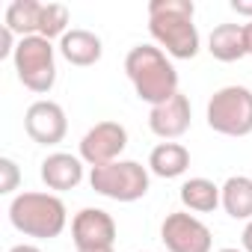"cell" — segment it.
Masks as SVG:
<instances>
[{
  "label": "cell",
  "instance_id": "obj_1",
  "mask_svg": "<svg viewBox=\"0 0 252 252\" xmlns=\"http://www.w3.org/2000/svg\"><path fill=\"white\" fill-rule=\"evenodd\" d=\"M193 18V0H152L149 3V33L155 45L172 60H193L199 54L202 39Z\"/></svg>",
  "mask_w": 252,
  "mask_h": 252
},
{
  "label": "cell",
  "instance_id": "obj_2",
  "mask_svg": "<svg viewBox=\"0 0 252 252\" xmlns=\"http://www.w3.org/2000/svg\"><path fill=\"white\" fill-rule=\"evenodd\" d=\"M125 74H128L137 98L152 107L181 92L172 57H166L158 45H134L125 57Z\"/></svg>",
  "mask_w": 252,
  "mask_h": 252
},
{
  "label": "cell",
  "instance_id": "obj_3",
  "mask_svg": "<svg viewBox=\"0 0 252 252\" xmlns=\"http://www.w3.org/2000/svg\"><path fill=\"white\" fill-rule=\"evenodd\" d=\"M9 222L24 237L51 240V237H60L65 231L68 211L57 193L24 190V193L12 196V202H9Z\"/></svg>",
  "mask_w": 252,
  "mask_h": 252
},
{
  "label": "cell",
  "instance_id": "obj_4",
  "mask_svg": "<svg viewBox=\"0 0 252 252\" xmlns=\"http://www.w3.org/2000/svg\"><path fill=\"white\" fill-rule=\"evenodd\" d=\"M12 65L24 89L48 95L57 83V48L45 36H24L12 54Z\"/></svg>",
  "mask_w": 252,
  "mask_h": 252
},
{
  "label": "cell",
  "instance_id": "obj_5",
  "mask_svg": "<svg viewBox=\"0 0 252 252\" xmlns=\"http://www.w3.org/2000/svg\"><path fill=\"white\" fill-rule=\"evenodd\" d=\"M89 187L104 199L128 205V202H140L149 193L152 175H149V166L137 160H116V163L89 169Z\"/></svg>",
  "mask_w": 252,
  "mask_h": 252
},
{
  "label": "cell",
  "instance_id": "obj_6",
  "mask_svg": "<svg viewBox=\"0 0 252 252\" xmlns=\"http://www.w3.org/2000/svg\"><path fill=\"white\" fill-rule=\"evenodd\" d=\"M208 128L222 137H249L252 134V89L249 86H222L211 95L205 107Z\"/></svg>",
  "mask_w": 252,
  "mask_h": 252
},
{
  "label": "cell",
  "instance_id": "obj_7",
  "mask_svg": "<svg viewBox=\"0 0 252 252\" xmlns=\"http://www.w3.org/2000/svg\"><path fill=\"white\" fill-rule=\"evenodd\" d=\"M128 149V128L122 122H98L83 134L80 140V160L95 169L122 160V152Z\"/></svg>",
  "mask_w": 252,
  "mask_h": 252
},
{
  "label": "cell",
  "instance_id": "obj_8",
  "mask_svg": "<svg viewBox=\"0 0 252 252\" xmlns=\"http://www.w3.org/2000/svg\"><path fill=\"white\" fill-rule=\"evenodd\" d=\"M160 240L169 252H211L214 234L211 228L190 211H172L160 222Z\"/></svg>",
  "mask_w": 252,
  "mask_h": 252
},
{
  "label": "cell",
  "instance_id": "obj_9",
  "mask_svg": "<svg viewBox=\"0 0 252 252\" xmlns=\"http://www.w3.org/2000/svg\"><path fill=\"white\" fill-rule=\"evenodd\" d=\"M24 131L39 146H60L65 140V134H68L65 110L51 98L33 101L27 107V113H24Z\"/></svg>",
  "mask_w": 252,
  "mask_h": 252
},
{
  "label": "cell",
  "instance_id": "obj_10",
  "mask_svg": "<svg viewBox=\"0 0 252 252\" xmlns=\"http://www.w3.org/2000/svg\"><path fill=\"white\" fill-rule=\"evenodd\" d=\"M116 220L104 208H83L71 220L74 249H110L116 243Z\"/></svg>",
  "mask_w": 252,
  "mask_h": 252
},
{
  "label": "cell",
  "instance_id": "obj_11",
  "mask_svg": "<svg viewBox=\"0 0 252 252\" xmlns=\"http://www.w3.org/2000/svg\"><path fill=\"white\" fill-rule=\"evenodd\" d=\"M190 122H193V110H190V98L184 92L152 107V113H149V128L163 143H175L178 137H184L190 131Z\"/></svg>",
  "mask_w": 252,
  "mask_h": 252
},
{
  "label": "cell",
  "instance_id": "obj_12",
  "mask_svg": "<svg viewBox=\"0 0 252 252\" xmlns=\"http://www.w3.org/2000/svg\"><path fill=\"white\" fill-rule=\"evenodd\" d=\"M83 160L80 155H68V152H54L42 160L39 166V175L45 181L48 190L54 193H65V190H74L80 181H83Z\"/></svg>",
  "mask_w": 252,
  "mask_h": 252
},
{
  "label": "cell",
  "instance_id": "obj_13",
  "mask_svg": "<svg viewBox=\"0 0 252 252\" xmlns=\"http://www.w3.org/2000/svg\"><path fill=\"white\" fill-rule=\"evenodd\" d=\"M65 63L77 65V68H86V65H95L101 57H104V42L101 36H95L92 30H83V27H71L63 39H60V48Z\"/></svg>",
  "mask_w": 252,
  "mask_h": 252
},
{
  "label": "cell",
  "instance_id": "obj_14",
  "mask_svg": "<svg viewBox=\"0 0 252 252\" xmlns=\"http://www.w3.org/2000/svg\"><path fill=\"white\" fill-rule=\"evenodd\" d=\"M190 169V152L181 143H158L149 155V172L158 178H181Z\"/></svg>",
  "mask_w": 252,
  "mask_h": 252
},
{
  "label": "cell",
  "instance_id": "obj_15",
  "mask_svg": "<svg viewBox=\"0 0 252 252\" xmlns=\"http://www.w3.org/2000/svg\"><path fill=\"white\" fill-rule=\"evenodd\" d=\"M208 51L220 63H237L246 54V39H243V24H217L208 36Z\"/></svg>",
  "mask_w": 252,
  "mask_h": 252
},
{
  "label": "cell",
  "instance_id": "obj_16",
  "mask_svg": "<svg viewBox=\"0 0 252 252\" xmlns=\"http://www.w3.org/2000/svg\"><path fill=\"white\" fill-rule=\"evenodd\" d=\"M178 199L187 211L193 214H211L222 205V190L211 181V178H187L178 190Z\"/></svg>",
  "mask_w": 252,
  "mask_h": 252
},
{
  "label": "cell",
  "instance_id": "obj_17",
  "mask_svg": "<svg viewBox=\"0 0 252 252\" xmlns=\"http://www.w3.org/2000/svg\"><path fill=\"white\" fill-rule=\"evenodd\" d=\"M222 190V211L231 220H252V178L249 175H231L225 178Z\"/></svg>",
  "mask_w": 252,
  "mask_h": 252
},
{
  "label": "cell",
  "instance_id": "obj_18",
  "mask_svg": "<svg viewBox=\"0 0 252 252\" xmlns=\"http://www.w3.org/2000/svg\"><path fill=\"white\" fill-rule=\"evenodd\" d=\"M39 18H42V3L39 0H12L6 6L3 24L18 36H39Z\"/></svg>",
  "mask_w": 252,
  "mask_h": 252
},
{
  "label": "cell",
  "instance_id": "obj_19",
  "mask_svg": "<svg viewBox=\"0 0 252 252\" xmlns=\"http://www.w3.org/2000/svg\"><path fill=\"white\" fill-rule=\"evenodd\" d=\"M21 184V169L12 158H0V193H15Z\"/></svg>",
  "mask_w": 252,
  "mask_h": 252
},
{
  "label": "cell",
  "instance_id": "obj_20",
  "mask_svg": "<svg viewBox=\"0 0 252 252\" xmlns=\"http://www.w3.org/2000/svg\"><path fill=\"white\" fill-rule=\"evenodd\" d=\"M15 48H18V36H15L6 24H0V60L12 57V54H15Z\"/></svg>",
  "mask_w": 252,
  "mask_h": 252
},
{
  "label": "cell",
  "instance_id": "obj_21",
  "mask_svg": "<svg viewBox=\"0 0 252 252\" xmlns=\"http://www.w3.org/2000/svg\"><path fill=\"white\" fill-rule=\"evenodd\" d=\"M237 15H243L246 21H252V0H231V3H228Z\"/></svg>",
  "mask_w": 252,
  "mask_h": 252
},
{
  "label": "cell",
  "instance_id": "obj_22",
  "mask_svg": "<svg viewBox=\"0 0 252 252\" xmlns=\"http://www.w3.org/2000/svg\"><path fill=\"white\" fill-rule=\"evenodd\" d=\"M240 249H243V252H252V220L243 225V234H240Z\"/></svg>",
  "mask_w": 252,
  "mask_h": 252
},
{
  "label": "cell",
  "instance_id": "obj_23",
  "mask_svg": "<svg viewBox=\"0 0 252 252\" xmlns=\"http://www.w3.org/2000/svg\"><path fill=\"white\" fill-rule=\"evenodd\" d=\"M243 39H246V54L252 57V21L243 24Z\"/></svg>",
  "mask_w": 252,
  "mask_h": 252
},
{
  "label": "cell",
  "instance_id": "obj_24",
  "mask_svg": "<svg viewBox=\"0 0 252 252\" xmlns=\"http://www.w3.org/2000/svg\"><path fill=\"white\" fill-rule=\"evenodd\" d=\"M9 252H42V249H39L36 243H15Z\"/></svg>",
  "mask_w": 252,
  "mask_h": 252
},
{
  "label": "cell",
  "instance_id": "obj_25",
  "mask_svg": "<svg viewBox=\"0 0 252 252\" xmlns=\"http://www.w3.org/2000/svg\"><path fill=\"white\" fill-rule=\"evenodd\" d=\"M74 252H116V249L110 246V249H74Z\"/></svg>",
  "mask_w": 252,
  "mask_h": 252
},
{
  "label": "cell",
  "instance_id": "obj_26",
  "mask_svg": "<svg viewBox=\"0 0 252 252\" xmlns=\"http://www.w3.org/2000/svg\"><path fill=\"white\" fill-rule=\"evenodd\" d=\"M217 252H243V249H237V246H225V249H217Z\"/></svg>",
  "mask_w": 252,
  "mask_h": 252
},
{
  "label": "cell",
  "instance_id": "obj_27",
  "mask_svg": "<svg viewBox=\"0 0 252 252\" xmlns=\"http://www.w3.org/2000/svg\"><path fill=\"white\" fill-rule=\"evenodd\" d=\"M140 252H149V249H140Z\"/></svg>",
  "mask_w": 252,
  "mask_h": 252
}]
</instances>
